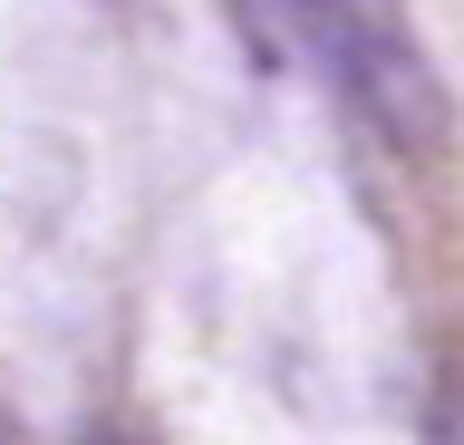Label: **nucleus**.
<instances>
[{"instance_id":"nucleus-2","label":"nucleus","mask_w":464,"mask_h":445,"mask_svg":"<svg viewBox=\"0 0 464 445\" xmlns=\"http://www.w3.org/2000/svg\"><path fill=\"white\" fill-rule=\"evenodd\" d=\"M426 445H464V349H445L426 378Z\"/></svg>"},{"instance_id":"nucleus-1","label":"nucleus","mask_w":464,"mask_h":445,"mask_svg":"<svg viewBox=\"0 0 464 445\" xmlns=\"http://www.w3.org/2000/svg\"><path fill=\"white\" fill-rule=\"evenodd\" d=\"M300 20H310L329 78L358 97V117L397 155H426L435 165L445 136H455V107H445V78L416 49V30L397 20V0H300Z\"/></svg>"}]
</instances>
